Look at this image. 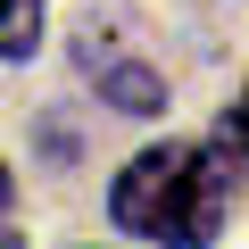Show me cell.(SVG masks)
<instances>
[{"label": "cell", "instance_id": "obj_1", "mask_svg": "<svg viewBox=\"0 0 249 249\" xmlns=\"http://www.w3.org/2000/svg\"><path fill=\"white\" fill-rule=\"evenodd\" d=\"M108 216L133 232V241L199 249V241H216V232H224V216H232V166H224V150H199V142L142 150L133 166L116 175Z\"/></svg>", "mask_w": 249, "mask_h": 249}, {"label": "cell", "instance_id": "obj_2", "mask_svg": "<svg viewBox=\"0 0 249 249\" xmlns=\"http://www.w3.org/2000/svg\"><path fill=\"white\" fill-rule=\"evenodd\" d=\"M42 34V0H0V58H25Z\"/></svg>", "mask_w": 249, "mask_h": 249}, {"label": "cell", "instance_id": "obj_3", "mask_svg": "<svg viewBox=\"0 0 249 249\" xmlns=\"http://www.w3.org/2000/svg\"><path fill=\"white\" fill-rule=\"evenodd\" d=\"M216 133H224V150H232V158H249V91L224 108V124H216Z\"/></svg>", "mask_w": 249, "mask_h": 249}, {"label": "cell", "instance_id": "obj_4", "mask_svg": "<svg viewBox=\"0 0 249 249\" xmlns=\"http://www.w3.org/2000/svg\"><path fill=\"white\" fill-rule=\"evenodd\" d=\"M0 208H9V166H0Z\"/></svg>", "mask_w": 249, "mask_h": 249}, {"label": "cell", "instance_id": "obj_5", "mask_svg": "<svg viewBox=\"0 0 249 249\" xmlns=\"http://www.w3.org/2000/svg\"><path fill=\"white\" fill-rule=\"evenodd\" d=\"M0 241H9V232H0Z\"/></svg>", "mask_w": 249, "mask_h": 249}]
</instances>
